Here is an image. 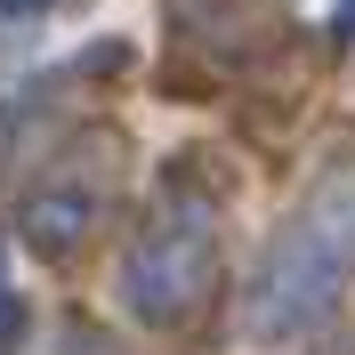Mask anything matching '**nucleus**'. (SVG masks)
Returning <instances> with one entry per match:
<instances>
[{"mask_svg":"<svg viewBox=\"0 0 355 355\" xmlns=\"http://www.w3.org/2000/svg\"><path fill=\"white\" fill-rule=\"evenodd\" d=\"M0 8H8V17H17V8H41V0H0Z\"/></svg>","mask_w":355,"mask_h":355,"instance_id":"nucleus-4","label":"nucleus"},{"mask_svg":"<svg viewBox=\"0 0 355 355\" xmlns=\"http://www.w3.org/2000/svg\"><path fill=\"white\" fill-rule=\"evenodd\" d=\"M17 331H24V307H17V283L0 275V355L17 347Z\"/></svg>","mask_w":355,"mask_h":355,"instance_id":"nucleus-3","label":"nucleus"},{"mask_svg":"<svg viewBox=\"0 0 355 355\" xmlns=\"http://www.w3.org/2000/svg\"><path fill=\"white\" fill-rule=\"evenodd\" d=\"M210 275H218V234H210V210L186 194H170L154 210V226L137 234L130 250V299L146 315H186L210 291Z\"/></svg>","mask_w":355,"mask_h":355,"instance_id":"nucleus-2","label":"nucleus"},{"mask_svg":"<svg viewBox=\"0 0 355 355\" xmlns=\"http://www.w3.org/2000/svg\"><path fill=\"white\" fill-rule=\"evenodd\" d=\"M347 275H355V162L331 170L307 202H299V218L275 234L259 283H250V299H243V331L250 339L307 331L315 315L339 299Z\"/></svg>","mask_w":355,"mask_h":355,"instance_id":"nucleus-1","label":"nucleus"}]
</instances>
